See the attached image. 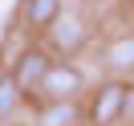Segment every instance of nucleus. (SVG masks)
<instances>
[{
  "label": "nucleus",
  "mask_w": 134,
  "mask_h": 126,
  "mask_svg": "<svg viewBox=\"0 0 134 126\" xmlns=\"http://www.w3.org/2000/svg\"><path fill=\"white\" fill-rule=\"evenodd\" d=\"M126 94H130V81L126 77H106L90 90V126H118L122 122V110H126Z\"/></svg>",
  "instance_id": "f257e3e1"
},
{
  "label": "nucleus",
  "mask_w": 134,
  "mask_h": 126,
  "mask_svg": "<svg viewBox=\"0 0 134 126\" xmlns=\"http://www.w3.org/2000/svg\"><path fill=\"white\" fill-rule=\"evenodd\" d=\"M81 94H85V69L77 65V61L57 57L49 65V73H45L37 98H41V102H77Z\"/></svg>",
  "instance_id": "f03ea898"
},
{
  "label": "nucleus",
  "mask_w": 134,
  "mask_h": 126,
  "mask_svg": "<svg viewBox=\"0 0 134 126\" xmlns=\"http://www.w3.org/2000/svg\"><path fill=\"white\" fill-rule=\"evenodd\" d=\"M85 45H90V25L77 12H61L57 25L45 33V49L53 57H65V61H73V53H81Z\"/></svg>",
  "instance_id": "7ed1b4c3"
},
{
  "label": "nucleus",
  "mask_w": 134,
  "mask_h": 126,
  "mask_svg": "<svg viewBox=\"0 0 134 126\" xmlns=\"http://www.w3.org/2000/svg\"><path fill=\"white\" fill-rule=\"evenodd\" d=\"M53 61H57V57H53V53L45 49V45L29 41L25 49H20L16 57H12V69H8V73L16 77V85L29 94V98H33V94L41 90V81H45V73H49V65H53Z\"/></svg>",
  "instance_id": "20e7f679"
},
{
  "label": "nucleus",
  "mask_w": 134,
  "mask_h": 126,
  "mask_svg": "<svg viewBox=\"0 0 134 126\" xmlns=\"http://www.w3.org/2000/svg\"><path fill=\"white\" fill-rule=\"evenodd\" d=\"M61 12H65V0H20L16 4V25L25 33H49Z\"/></svg>",
  "instance_id": "39448f33"
},
{
  "label": "nucleus",
  "mask_w": 134,
  "mask_h": 126,
  "mask_svg": "<svg viewBox=\"0 0 134 126\" xmlns=\"http://www.w3.org/2000/svg\"><path fill=\"white\" fill-rule=\"evenodd\" d=\"M85 110L77 102H41L37 110V126H81Z\"/></svg>",
  "instance_id": "423d86ee"
},
{
  "label": "nucleus",
  "mask_w": 134,
  "mask_h": 126,
  "mask_svg": "<svg viewBox=\"0 0 134 126\" xmlns=\"http://www.w3.org/2000/svg\"><path fill=\"white\" fill-rule=\"evenodd\" d=\"M106 61H110V69H114V77L134 73V33H126V37H118V41H110Z\"/></svg>",
  "instance_id": "0eeeda50"
},
{
  "label": "nucleus",
  "mask_w": 134,
  "mask_h": 126,
  "mask_svg": "<svg viewBox=\"0 0 134 126\" xmlns=\"http://www.w3.org/2000/svg\"><path fill=\"white\" fill-rule=\"evenodd\" d=\"M25 102H29V94L16 85V77H12L8 69H0V122H8Z\"/></svg>",
  "instance_id": "6e6552de"
},
{
  "label": "nucleus",
  "mask_w": 134,
  "mask_h": 126,
  "mask_svg": "<svg viewBox=\"0 0 134 126\" xmlns=\"http://www.w3.org/2000/svg\"><path fill=\"white\" fill-rule=\"evenodd\" d=\"M122 122H134V85H130V94H126V110H122Z\"/></svg>",
  "instance_id": "1a4fd4ad"
}]
</instances>
